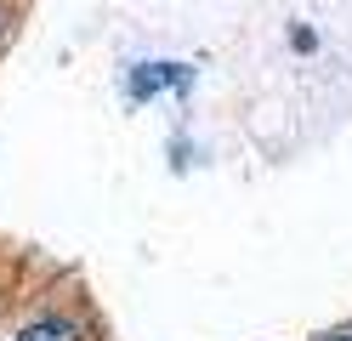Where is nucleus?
<instances>
[{"label":"nucleus","mask_w":352,"mask_h":341,"mask_svg":"<svg viewBox=\"0 0 352 341\" xmlns=\"http://www.w3.org/2000/svg\"><path fill=\"white\" fill-rule=\"evenodd\" d=\"M290 45H296V52H313L318 40H313V29H290Z\"/></svg>","instance_id":"3"},{"label":"nucleus","mask_w":352,"mask_h":341,"mask_svg":"<svg viewBox=\"0 0 352 341\" xmlns=\"http://www.w3.org/2000/svg\"><path fill=\"white\" fill-rule=\"evenodd\" d=\"M176 80H182V68H176V63H142L137 74H131V97H148V91L176 85Z\"/></svg>","instance_id":"2"},{"label":"nucleus","mask_w":352,"mask_h":341,"mask_svg":"<svg viewBox=\"0 0 352 341\" xmlns=\"http://www.w3.org/2000/svg\"><path fill=\"white\" fill-rule=\"evenodd\" d=\"M329 341H352V330H336V335H329Z\"/></svg>","instance_id":"4"},{"label":"nucleus","mask_w":352,"mask_h":341,"mask_svg":"<svg viewBox=\"0 0 352 341\" xmlns=\"http://www.w3.org/2000/svg\"><path fill=\"white\" fill-rule=\"evenodd\" d=\"M6 341H97V330L80 313H40V318H23Z\"/></svg>","instance_id":"1"}]
</instances>
